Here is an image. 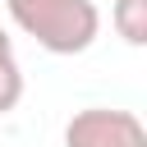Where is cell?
Segmentation results:
<instances>
[{
    "instance_id": "3957f363",
    "label": "cell",
    "mask_w": 147,
    "mask_h": 147,
    "mask_svg": "<svg viewBox=\"0 0 147 147\" xmlns=\"http://www.w3.org/2000/svg\"><path fill=\"white\" fill-rule=\"evenodd\" d=\"M18 101H23V69H18V60H14L9 32L0 28V115H9Z\"/></svg>"
},
{
    "instance_id": "7a4b0ae2",
    "label": "cell",
    "mask_w": 147,
    "mask_h": 147,
    "mask_svg": "<svg viewBox=\"0 0 147 147\" xmlns=\"http://www.w3.org/2000/svg\"><path fill=\"white\" fill-rule=\"evenodd\" d=\"M64 147H147V129L133 110L87 106L64 124Z\"/></svg>"
},
{
    "instance_id": "277c9868",
    "label": "cell",
    "mask_w": 147,
    "mask_h": 147,
    "mask_svg": "<svg viewBox=\"0 0 147 147\" xmlns=\"http://www.w3.org/2000/svg\"><path fill=\"white\" fill-rule=\"evenodd\" d=\"M110 23L129 46H147V0H115Z\"/></svg>"
},
{
    "instance_id": "6da1fadb",
    "label": "cell",
    "mask_w": 147,
    "mask_h": 147,
    "mask_svg": "<svg viewBox=\"0 0 147 147\" xmlns=\"http://www.w3.org/2000/svg\"><path fill=\"white\" fill-rule=\"evenodd\" d=\"M5 9L14 28L51 55H83L101 32V14L92 0H5Z\"/></svg>"
}]
</instances>
